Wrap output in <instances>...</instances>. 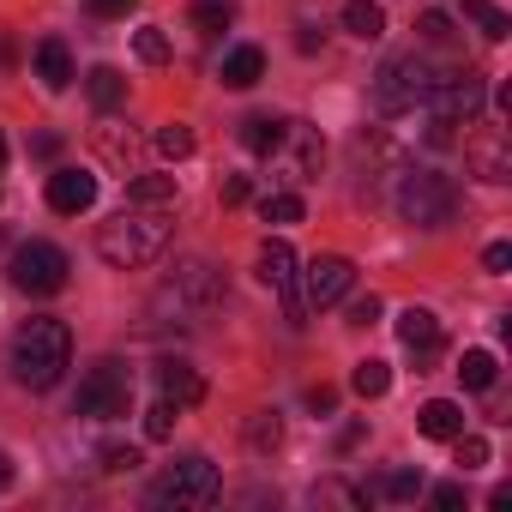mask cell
I'll use <instances>...</instances> for the list:
<instances>
[{
	"label": "cell",
	"mask_w": 512,
	"mask_h": 512,
	"mask_svg": "<svg viewBox=\"0 0 512 512\" xmlns=\"http://www.w3.org/2000/svg\"><path fill=\"white\" fill-rule=\"evenodd\" d=\"M260 79H266V55L253 49V43H241V49L223 55V85H229V91H253Z\"/></svg>",
	"instance_id": "cell-17"
},
{
	"label": "cell",
	"mask_w": 512,
	"mask_h": 512,
	"mask_svg": "<svg viewBox=\"0 0 512 512\" xmlns=\"http://www.w3.org/2000/svg\"><path fill=\"white\" fill-rule=\"evenodd\" d=\"M67 253L55 247V241H25L19 253H13V284L19 290H31V296H55V290H67Z\"/></svg>",
	"instance_id": "cell-10"
},
{
	"label": "cell",
	"mask_w": 512,
	"mask_h": 512,
	"mask_svg": "<svg viewBox=\"0 0 512 512\" xmlns=\"http://www.w3.org/2000/svg\"><path fill=\"white\" fill-rule=\"evenodd\" d=\"M85 7H91L97 19H127V13L139 7V0H85Z\"/></svg>",
	"instance_id": "cell-38"
},
{
	"label": "cell",
	"mask_w": 512,
	"mask_h": 512,
	"mask_svg": "<svg viewBox=\"0 0 512 512\" xmlns=\"http://www.w3.org/2000/svg\"><path fill=\"white\" fill-rule=\"evenodd\" d=\"M85 91H91V103H97L103 115L127 103V79H121L115 67H91V79H85Z\"/></svg>",
	"instance_id": "cell-22"
},
{
	"label": "cell",
	"mask_w": 512,
	"mask_h": 512,
	"mask_svg": "<svg viewBox=\"0 0 512 512\" xmlns=\"http://www.w3.org/2000/svg\"><path fill=\"white\" fill-rule=\"evenodd\" d=\"M157 386H163V398H169L175 410H193V404L205 398V380H199L187 362H175V356H169V362H157Z\"/></svg>",
	"instance_id": "cell-16"
},
{
	"label": "cell",
	"mask_w": 512,
	"mask_h": 512,
	"mask_svg": "<svg viewBox=\"0 0 512 512\" xmlns=\"http://www.w3.org/2000/svg\"><path fill=\"white\" fill-rule=\"evenodd\" d=\"M133 55H139L145 67H163V61H169V37H163L157 25H145V31L133 37Z\"/></svg>",
	"instance_id": "cell-31"
},
{
	"label": "cell",
	"mask_w": 512,
	"mask_h": 512,
	"mask_svg": "<svg viewBox=\"0 0 512 512\" xmlns=\"http://www.w3.org/2000/svg\"><path fill=\"white\" fill-rule=\"evenodd\" d=\"M260 284L284 302V314L302 326V272H296V247L284 241V235H272L266 247H260Z\"/></svg>",
	"instance_id": "cell-11"
},
{
	"label": "cell",
	"mask_w": 512,
	"mask_h": 512,
	"mask_svg": "<svg viewBox=\"0 0 512 512\" xmlns=\"http://www.w3.org/2000/svg\"><path fill=\"white\" fill-rule=\"evenodd\" d=\"M49 205H55L61 217L91 211V205H97V175H91V169H55V175H49Z\"/></svg>",
	"instance_id": "cell-14"
},
{
	"label": "cell",
	"mask_w": 512,
	"mask_h": 512,
	"mask_svg": "<svg viewBox=\"0 0 512 512\" xmlns=\"http://www.w3.org/2000/svg\"><path fill=\"white\" fill-rule=\"evenodd\" d=\"M464 19H470V25H482V37H488V43H506V37H512V19L494 7V0H464Z\"/></svg>",
	"instance_id": "cell-24"
},
{
	"label": "cell",
	"mask_w": 512,
	"mask_h": 512,
	"mask_svg": "<svg viewBox=\"0 0 512 512\" xmlns=\"http://www.w3.org/2000/svg\"><path fill=\"white\" fill-rule=\"evenodd\" d=\"M350 386H356V398H386L392 392V368L386 362H356V374H350Z\"/></svg>",
	"instance_id": "cell-28"
},
{
	"label": "cell",
	"mask_w": 512,
	"mask_h": 512,
	"mask_svg": "<svg viewBox=\"0 0 512 512\" xmlns=\"http://www.w3.org/2000/svg\"><path fill=\"white\" fill-rule=\"evenodd\" d=\"M97 458H103V470H133V464H139V452H133V446H103Z\"/></svg>",
	"instance_id": "cell-37"
},
{
	"label": "cell",
	"mask_w": 512,
	"mask_h": 512,
	"mask_svg": "<svg viewBox=\"0 0 512 512\" xmlns=\"http://www.w3.org/2000/svg\"><path fill=\"white\" fill-rule=\"evenodd\" d=\"M247 193H253V187H247V175H229V181H223V205H241Z\"/></svg>",
	"instance_id": "cell-42"
},
{
	"label": "cell",
	"mask_w": 512,
	"mask_h": 512,
	"mask_svg": "<svg viewBox=\"0 0 512 512\" xmlns=\"http://www.w3.org/2000/svg\"><path fill=\"white\" fill-rule=\"evenodd\" d=\"M398 344L416 356V362H434L440 356V320L428 308H404L398 314Z\"/></svg>",
	"instance_id": "cell-15"
},
{
	"label": "cell",
	"mask_w": 512,
	"mask_h": 512,
	"mask_svg": "<svg viewBox=\"0 0 512 512\" xmlns=\"http://www.w3.org/2000/svg\"><path fill=\"white\" fill-rule=\"evenodd\" d=\"M229 19H235V7H229V0H193V25H199L205 37L229 31Z\"/></svg>",
	"instance_id": "cell-30"
},
{
	"label": "cell",
	"mask_w": 512,
	"mask_h": 512,
	"mask_svg": "<svg viewBox=\"0 0 512 512\" xmlns=\"http://www.w3.org/2000/svg\"><path fill=\"white\" fill-rule=\"evenodd\" d=\"M0 482H13V464H7V458H0Z\"/></svg>",
	"instance_id": "cell-45"
},
{
	"label": "cell",
	"mask_w": 512,
	"mask_h": 512,
	"mask_svg": "<svg viewBox=\"0 0 512 512\" xmlns=\"http://www.w3.org/2000/svg\"><path fill=\"white\" fill-rule=\"evenodd\" d=\"M217 494H223L217 464L199 458V452H187V458H175V464L145 488V506H157V512H193V506H211Z\"/></svg>",
	"instance_id": "cell-3"
},
{
	"label": "cell",
	"mask_w": 512,
	"mask_h": 512,
	"mask_svg": "<svg viewBox=\"0 0 512 512\" xmlns=\"http://www.w3.org/2000/svg\"><path fill=\"white\" fill-rule=\"evenodd\" d=\"M223 302V278H217V266H205V260H187V266H175V278L157 290V314H175V320H199V314H211Z\"/></svg>",
	"instance_id": "cell-5"
},
{
	"label": "cell",
	"mask_w": 512,
	"mask_h": 512,
	"mask_svg": "<svg viewBox=\"0 0 512 512\" xmlns=\"http://www.w3.org/2000/svg\"><path fill=\"white\" fill-rule=\"evenodd\" d=\"M428 85H434V67L422 55H392L374 79V109L380 115H410L416 103H428Z\"/></svg>",
	"instance_id": "cell-6"
},
{
	"label": "cell",
	"mask_w": 512,
	"mask_h": 512,
	"mask_svg": "<svg viewBox=\"0 0 512 512\" xmlns=\"http://www.w3.org/2000/svg\"><path fill=\"white\" fill-rule=\"evenodd\" d=\"M37 79H43V91H67L73 85V55H67L61 37H43L37 43Z\"/></svg>",
	"instance_id": "cell-18"
},
{
	"label": "cell",
	"mask_w": 512,
	"mask_h": 512,
	"mask_svg": "<svg viewBox=\"0 0 512 512\" xmlns=\"http://www.w3.org/2000/svg\"><path fill=\"white\" fill-rule=\"evenodd\" d=\"M434 506L458 512V506H464V488H458V482H440V488H434Z\"/></svg>",
	"instance_id": "cell-41"
},
{
	"label": "cell",
	"mask_w": 512,
	"mask_h": 512,
	"mask_svg": "<svg viewBox=\"0 0 512 512\" xmlns=\"http://www.w3.org/2000/svg\"><path fill=\"white\" fill-rule=\"evenodd\" d=\"M145 434H151V440H169V434H175V404H169V398H157V404L145 410Z\"/></svg>",
	"instance_id": "cell-33"
},
{
	"label": "cell",
	"mask_w": 512,
	"mask_h": 512,
	"mask_svg": "<svg viewBox=\"0 0 512 512\" xmlns=\"http://www.w3.org/2000/svg\"><path fill=\"white\" fill-rule=\"evenodd\" d=\"M278 133H284L278 115H247V121H241V145H247L253 157H266V151L278 145Z\"/></svg>",
	"instance_id": "cell-25"
},
{
	"label": "cell",
	"mask_w": 512,
	"mask_h": 512,
	"mask_svg": "<svg viewBox=\"0 0 512 512\" xmlns=\"http://www.w3.org/2000/svg\"><path fill=\"white\" fill-rule=\"evenodd\" d=\"M278 440H284V422H278V410H266L260 422H247V446H253V452H272Z\"/></svg>",
	"instance_id": "cell-32"
},
{
	"label": "cell",
	"mask_w": 512,
	"mask_h": 512,
	"mask_svg": "<svg viewBox=\"0 0 512 512\" xmlns=\"http://www.w3.org/2000/svg\"><path fill=\"white\" fill-rule=\"evenodd\" d=\"M482 103H488V79L470 73V67H464V73H434V85H428L434 121H452V127L464 121V127H470V121L482 115Z\"/></svg>",
	"instance_id": "cell-9"
},
{
	"label": "cell",
	"mask_w": 512,
	"mask_h": 512,
	"mask_svg": "<svg viewBox=\"0 0 512 512\" xmlns=\"http://www.w3.org/2000/svg\"><path fill=\"white\" fill-rule=\"evenodd\" d=\"M374 320H380V302H374V296L350 302V326H374Z\"/></svg>",
	"instance_id": "cell-39"
},
{
	"label": "cell",
	"mask_w": 512,
	"mask_h": 512,
	"mask_svg": "<svg viewBox=\"0 0 512 512\" xmlns=\"http://www.w3.org/2000/svg\"><path fill=\"white\" fill-rule=\"evenodd\" d=\"M302 211H308V205H302V193H290V187H278V193L260 199V217H266V223H302Z\"/></svg>",
	"instance_id": "cell-29"
},
{
	"label": "cell",
	"mask_w": 512,
	"mask_h": 512,
	"mask_svg": "<svg viewBox=\"0 0 512 512\" xmlns=\"http://www.w3.org/2000/svg\"><path fill=\"white\" fill-rule=\"evenodd\" d=\"M416 31H422V43H446V37H452V19H446V13H422Z\"/></svg>",
	"instance_id": "cell-36"
},
{
	"label": "cell",
	"mask_w": 512,
	"mask_h": 512,
	"mask_svg": "<svg viewBox=\"0 0 512 512\" xmlns=\"http://www.w3.org/2000/svg\"><path fill=\"white\" fill-rule=\"evenodd\" d=\"M151 145H157V157H169V163H181V157H193V127H187V121H163Z\"/></svg>",
	"instance_id": "cell-27"
},
{
	"label": "cell",
	"mask_w": 512,
	"mask_h": 512,
	"mask_svg": "<svg viewBox=\"0 0 512 512\" xmlns=\"http://www.w3.org/2000/svg\"><path fill=\"white\" fill-rule=\"evenodd\" d=\"M133 410V374L121 362H97L85 380H79V398H73V416L85 422H115Z\"/></svg>",
	"instance_id": "cell-8"
},
{
	"label": "cell",
	"mask_w": 512,
	"mask_h": 512,
	"mask_svg": "<svg viewBox=\"0 0 512 512\" xmlns=\"http://www.w3.org/2000/svg\"><path fill=\"white\" fill-rule=\"evenodd\" d=\"M169 211H175V205H121V211L97 229V253H103L115 272H139V266H151L157 253L169 247V229H175Z\"/></svg>",
	"instance_id": "cell-1"
},
{
	"label": "cell",
	"mask_w": 512,
	"mask_h": 512,
	"mask_svg": "<svg viewBox=\"0 0 512 512\" xmlns=\"http://www.w3.org/2000/svg\"><path fill=\"white\" fill-rule=\"evenodd\" d=\"M464 163H470V175L476 181H512V133L506 127H476L470 139H464Z\"/></svg>",
	"instance_id": "cell-13"
},
{
	"label": "cell",
	"mask_w": 512,
	"mask_h": 512,
	"mask_svg": "<svg viewBox=\"0 0 512 512\" xmlns=\"http://www.w3.org/2000/svg\"><path fill=\"white\" fill-rule=\"evenodd\" d=\"M0 169H7V139H0Z\"/></svg>",
	"instance_id": "cell-46"
},
{
	"label": "cell",
	"mask_w": 512,
	"mask_h": 512,
	"mask_svg": "<svg viewBox=\"0 0 512 512\" xmlns=\"http://www.w3.org/2000/svg\"><path fill=\"white\" fill-rule=\"evenodd\" d=\"M308 404H314V410H332V404H338V392H332V386H314V392H308Z\"/></svg>",
	"instance_id": "cell-44"
},
{
	"label": "cell",
	"mask_w": 512,
	"mask_h": 512,
	"mask_svg": "<svg viewBox=\"0 0 512 512\" xmlns=\"http://www.w3.org/2000/svg\"><path fill=\"white\" fill-rule=\"evenodd\" d=\"M31 151H37V157H55V151H61V139H55V133H37V139H31Z\"/></svg>",
	"instance_id": "cell-43"
},
{
	"label": "cell",
	"mask_w": 512,
	"mask_h": 512,
	"mask_svg": "<svg viewBox=\"0 0 512 512\" xmlns=\"http://www.w3.org/2000/svg\"><path fill=\"white\" fill-rule=\"evenodd\" d=\"M320 163H326V139H320V127H308V121H284L278 145L266 151V169H278V181L302 187V181H320Z\"/></svg>",
	"instance_id": "cell-7"
},
{
	"label": "cell",
	"mask_w": 512,
	"mask_h": 512,
	"mask_svg": "<svg viewBox=\"0 0 512 512\" xmlns=\"http://www.w3.org/2000/svg\"><path fill=\"white\" fill-rule=\"evenodd\" d=\"M392 205H398V217H404L410 229H446L452 211H458V187H452L440 169H404Z\"/></svg>",
	"instance_id": "cell-4"
},
{
	"label": "cell",
	"mask_w": 512,
	"mask_h": 512,
	"mask_svg": "<svg viewBox=\"0 0 512 512\" xmlns=\"http://www.w3.org/2000/svg\"><path fill=\"white\" fill-rule=\"evenodd\" d=\"M416 428H422L428 440H452V434H464V410H458L452 398H428V404L416 410Z\"/></svg>",
	"instance_id": "cell-20"
},
{
	"label": "cell",
	"mask_w": 512,
	"mask_h": 512,
	"mask_svg": "<svg viewBox=\"0 0 512 512\" xmlns=\"http://www.w3.org/2000/svg\"><path fill=\"white\" fill-rule=\"evenodd\" d=\"M0 247H7V229H0Z\"/></svg>",
	"instance_id": "cell-47"
},
{
	"label": "cell",
	"mask_w": 512,
	"mask_h": 512,
	"mask_svg": "<svg viewBox=\"0 0 512 512\" xmlns=\"http://www.w3.org/2000/svg\"><path fill=\"white\" fill-rule=\"evenodd\" d=\"M482 266H488V272H494V278H500V272H506V266H512V247H506V241H494V247H488V253H482Z\"/></svg>",
	"instance_id": "cell-40"
},
{
	"label": "cell",
	"mask_w": 512,
	"mask_h": 512,
	"mask_svg": "<svg viewBox=\"0 0 512 512\" xmlns=\"http://www.w3.org/2000/svg\"><path fill=\"white\" fill-rule=\"evenodd\" d=\"M452 446H458V464L464 470H482L488 464V440L482 434H452Z\"/></svg>",
	"instance_id": "cell-34"
},
{
	"label": "cell",
	"mask_w": 512,
	"mask_h": 512,
	"mask_svg": "<svg viewBox=\"0 0 512 512\" xmlns=\"http://www.w3.org/2000/svg\"><path fill=\"white\" fill-rule=\"evenodd\" d=\"M67 362H73V332H67V320H25L19 338H13V356H7V368H13V380H19L25 392H49V386L67 374Z\"/></svg>",
	"instance_id": "cell-2"
},
{
	"label": "cell",
	"mask_w": 512,
	"mask_h": 512,
	"mask_svg": "<svg viewBox=\"0 0 512 512\" xmlns=\"http://www.w3.org/2000/svg\"><path fill=\"white\" fill-rule=\"evenodd\" d=\"M356 284V266L344 253H314L308 272H302V308H338Z\"/></svg>",
	"instance_id": "cell-12"
},
{
	"label": "cell",
	"mask_w": 512,
	"mask_h": 512,
	"mask_svg": "<svg viewBox=\"0 0 512 512\" xmlns=\"http://www.w3.org/2000/svg\"><path fill=\"white\" fill-rule=\"evenodd\" d=\"M97 151H103V163H115V169H127V175H139V157H145V139H139V133H121V127H97Z\"/></svg>",
	"instance_id": "cell-19"
},
{
	"label": "cell",
	"mask_w": 512,
	"mask_h": 512,
	"mask_svg": "<svg viewBox=\"0 0 512 512\" xmlns=\"http://www.w3.org/2000/svg\"><path fill=\"white\" fill-rule=\"evenodd\" d=\"M494 374H500L494 350H464V362H458V380H464L470 392H488V386H494Z\"/></svg>",
	"instance_id": "cell-26"
},
{
	"label": "cell",
	"mask_w": 512,
	"mask_h": 512,
	"mask_svg": "<svg viewBox=\"0 0 512 512\" xmlns=\"http://www.w3.org/2000/svg\"><path fill=\"white\" fill-rule=\"evenodd\" d=\"M344 31L362 37V43L386 37V7H380V0H344Z\"/></svg>",
	"instance_id": "cell-21"
},
{
	"label": "cell",
	"mask_w": 512,
	"mask_h": 512,
	"mask_svg": "<svg viewBox=\"0 0 512 512\" xmlns=\"http://www.w3.org/2000/svg\"><path fill=\"white\" fill-rule=\"evenodd\" d=\"M386 494H392V500H416V494H422V470H392V476H386Z\"/></svg>",
	"instance_id": "cell-35"
},
{
	"label": "cell",
	"mask_w": 512,
	"mask_h": 512,
	"mask_svg": "<svg viewBox=\"0 0 512 512\" xmlns=\"http://www.w3.org/2000/svg\"><path fill=\"white\" fill-rule=\"evenodd\" d=\"M127 205H175V175H133Z\"/></svg>",
	"instance_id": "cell-23"
}]
</instances>
